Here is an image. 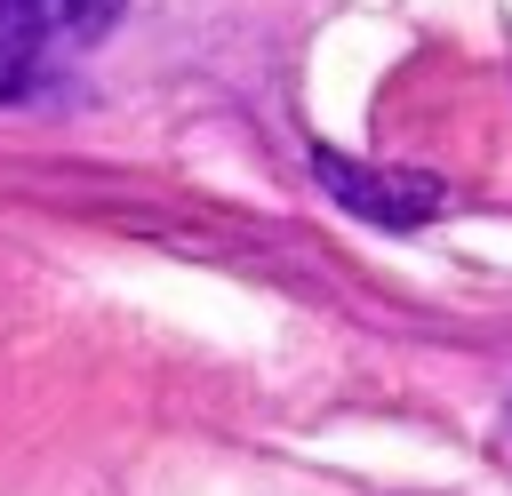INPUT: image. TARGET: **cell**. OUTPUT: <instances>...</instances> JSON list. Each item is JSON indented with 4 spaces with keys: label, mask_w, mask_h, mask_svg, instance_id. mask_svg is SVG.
<instances>
[{
    "label": "cell",
    "mask_w": 512,
    "mask_h": 496,
    "mask_svg": "<svg viewBox=\"0 0 512 496\" xmlns=\"http://www.w3.org/2000/svg\"><path fill=\"white\" fill-rule=\"evenodd\" d=\"M128 0H0V96H24L48 56L88 48Z\"/></svg>",
    "instance_id": "1"
},
{
    "label": "cell",
    "mask_w": 512,
    "mask_h": 496,
    "mask_svg": "<svg viewBox=\"0 0 512 496\" xmlns=\"http://www.w3.org/2000/svg\"><path fill=\"white\" fill-rule=\"evenodd\" d=\"M312 168H320V184H328L352 216L392 224V232L432 224V216L448 208V184H432V176H416V168H360V160H344V152H312Z\"/></svg>",
    "instance_id": "2"
},
{
    "label": "cell",
    "mask_w": 512,
    "mask_h": 496,
    "mask_svg": "<svg viewBox=\"0 0 512 496\" xmlns=\"http://www.w3.org/2000/svg\"><path fill=\"white\" fill-rule=\"evenodd\" d=\"M504 440H512V408H504Z\"/></svg>",
    "instance_id": "3"
}]
</instances>
